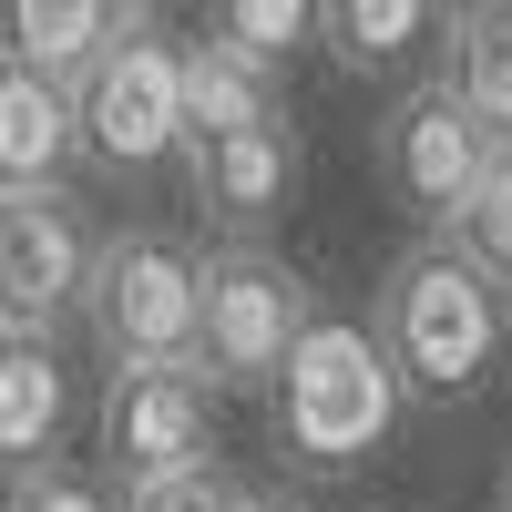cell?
<instances>
[{"label":"cell","mask_w":512,"mask_h":512,"mask_svg":"<svg viewBox=\"0 0 512 512\" xmlns=\"http://www.w3.org/2000/svg\"><path fill=\"white\" fill-rule=\"evenodd\" d=\"M400 410H410V390H400L390 349H379V328L369 318H328V308L297 328V349L267 379V431L287 451V472H318V482L369 472L390 451Z\"/></svg>","instance_id":"obj_2"},{"label":"cell","mask_w":512,"mask_h":512,"mask_svg":"<svg viewBox=\"0 0 512 512\" xmlns=\"http://www.w3.org/2000/svg\"><path fill=\"white\" fill-rule=\"evenodd\" d=\"M461 256H472V267L512 297V144H492V164L472 175V195L451 205V226H441Z\"/></svg>","instance_id":"obj_16"},{"label":"cell","mask_w":512,"mask_h":512,"mask_svg":"<svg viewBox=\"0 0 512 512\" xmlns=\"http://www.w3.org/2000/svg\"><path fill=\"white\" fill-rule=\"evenodd\" d=\"M308 318H318V287L267 236H226L195 256V369L216 390H267Z\"/></svg>","instance_id":"obj_4"},{"label":"cell","mask_w":512,"mask_h":512,"mask_svg":"<svg viewBox=\"0 0 512 512\" xmlns=\"http://www.w3.org/2000/svg\"><path fill=\"white\" fill-rule=\"evenodd\" d=\"M205 31L256 62H297L318 41V0H205Z\"/></svg>","instance_id":"obj_17"},{"label":"cell","mask_w":512,"mask_h":512,"mask_svg":"<svg viewBox=\"0 0 512 512\" xmlns=\"http://www.w3.org/2000/svg\"><path fill=\"white\" fill-rule=\"evenodd\" d=\"M472 11H512V0H451V21H472Z\"/></svg>","instance_id":"obj_20"},{"label":"cell","mask_w":512,"mask_h":512,"mask_svg":"<svg viewBox=\"0 0 512 512\" xmlns=\"http://www.w3.org/2000/svg\"><path fill=\"white\" fill-rule=\"evenodd\" d=\"M451 93L472 103L492 134L512 144V11H472V21H451Z\"/></svg>","instance_id":"obj_15"},{"label":"cell","mask_w":512,"mask_h":512,"mask_svg":"<svg viewBox=\"0 0 512 512\" xmlns=\"http://www.w3.org/2000/svg\"><path fill=\"white\" fill-rule=\"evenodd\" d=\"M72 431V359L62 338H11L0 328V472L52 461Z\"/></svg>","instance_id":"obj_11"},{"label":"cell","mask_w":512,"mask_h":512,"mask_svg":"<svg viewBox=\"0 0 512 512\" xmlns=\"http://www.w3.org/2000/svg\"><path fill=\"white\" fill-rule=\"evenodd\" d=\"M267 492H246L236 472H216V461H195V472H164V482H134L123 492V512H256Z\"/></svg>","instance_id":"obj_19"},{"label":"cell","mask_w":512,"mask_h":512,"mask_svg":"<svg viewBox=\"0 0 512 512\" xmlns=\"http://www.w3.org/2000/svg\"><path fill=\"white\" fill-rule=\"evenodd\" d=\"M185 195L205 205V226L226 236H267L287 226L297 185H308V144H297V113H267V123H226V134H185Z\"/></svg>","instance_id":"obj_9"},{"label":"cell","mask_w":512,"mask_h":512,"mask_svg":"<svg viewBox=\"0 0 512 512\" xmlns=\"http://www.w3.org/2000/svg\"><path fill=\"white\" fill-rule=\"evenodd\" d=\"M93 441H103V482L113 492L195 472V461H216V379L195 359H123V369H103Z\"/></svg>","instance_id":"obj_6"},{"label":"cell","mask_w":512,"mask_h":512,"mask_svg":"<svg viewBox=\"0 0 512 512\" xmlns=\"http://www.w3.org/2000/svg\"><path fill=\"white\" fill-rule=\"evenodd\" d=\"M502 512H512V461H502Z\"/></svg>","instance_id":"obj_21"},{"label":"cell","mask_w":512,"mask_h":512,"mask_svg":"<svg viewBox=\"0 0 512 512\" xmlns=\"http://www.w3.org/2000/svg\"><path fill=\"white\" fill-rule=\"evenodd\" d=\"M492 123L451 93V72H431V82H410V93L379 113V185H390L420 226H451V205L472 195V175L492 164Z\"/></svg>","instance_id":"obj_8"},{"label":"cell","mask_w":512,"mask_h":512,"mask_svg":"<svg viewBox=\"0 0 512 512\" xmlns=\"http://www.w3.org/2000/svg\"><path fill=\"white\" fill-rule=\"evenodd\" d=\"M123 11H134V0H0V52L31 62V72H52V82H72L113 41Z\"/></svg>","instance_id":"obj_13"},{"label":"cell","mask_w":512,"mask_h":512,"mask_svg":"<svg viewBox=\"0 0 512 512\" xmlns=\"http://www.w3.org/2000/svg\"><path fill=\"white\" fill-rule=\"evenodd\" d=\"M369 328H379V349H390L410 410H461V400H482V379L502 369L512 297H502L472 256L431 226L420 246H400L390 267H379Z\"/></svg>","instance_id":"obj_1"},{"label":"cell","mask_w":512,"mask_h":512,"mask_svg":"<svg viewBox=\"0 0 512 512\" xmlns=\"http://www.w3.org/2000/svg\"><path fill=\"white\" fill-rule=\"evenodd\" d=\"M82 328H93L103 369L123 359H195V246L164 226H113L82 287Z\"/></svg>","instance_id":"obj_5"},{"label":"cell","mask_w":512,"mask_h":512,"mask_svg":"<svg viewBox=\"0 0 512 512\" xmlns=\"http://www.w3.org/2000/svg\"><path fill=\"white\" fill-rule=\"evenodd\" d=\"M256 512H297V502H256Z\"/></svg>","instance_id":"obj_22"},{"label":"cell","mask_w":512,"mask_h":512,"mask_svg":"<svg viewBox=\"0 0 512 512\" xmlns=\"http://www.w3.org/2000/svg\"><path fill=\"white\" fill-rule=\"evenodd\" d=\"M103 226L72 185H0V328L11 338H62L82 318Z\"/></svg>","instance_id":"obj_7"},{"label":"cell","mask_w":512,"mask_h":512,"mask_svg":"<svg viewBox=\"0 0 512 512\" xmlns=\"http://www.w3.org/2000/svg\"><path fill=\"white\" fill-rule=\"evenodd\" d=\"M441 21H451V0H318V52L369 82V72L420 62Z\"/></svg>","instance_id":"obj_12"},{"label":"cell","mask_w":512,"mask_h":512,"mask_svg":"<svg viewBox=\"0 0 512 512\" xmlns=\"http://www.w3.org/2000/svg\"><path fill=\"white\" fill-rule=\"evenodd\" d=\"M267 113H287L277 103V62L195 31L185 41V134H226V123H267Z\"/></svg>","instance_id":"obj_14"},{"label":"cell","mask_w":512,"mask_h":512,"mask_svg":"<svg viewBox=\"0 0 512 512\" xmlns=\"http://www.w3.org/2000/svg\"><path fill=\"white\" fill-rule=\"evenodd\" d=\"M0 512H123V492L103 482V472H82V461H21L11 472V492H0Z\"/></svg>","instance_id":"obj_18"},{"label":"cell","mask_w":512,"mask_h":512,"mask_svg":"<svg viewBox=\"0 0 512 512\" xmlns=\"http://www.w3.org/2000/svg\"><path fill=\"white\" fill-rule=\"evenodd\" d=\"M72 113H82V164L113 185H144L185 154V41L154 21V0H134L113 41L72 72Z\"/></svg>","instance_id":"obj_3"},{"label":"cell","mask_w":512,"mask_h":512,"mask_svg":"<svg viewBox=\"0 0 512 512\" xmlns=\"http://www.w3.org/2000/svg\"><path fill=\"white\" fill-rule=\"evenodd\" d=\"M72 164H82L72 82H52V72L0 52V185H62Z\"/></svg>","instance_id":"obj_10"}]
</instances>
